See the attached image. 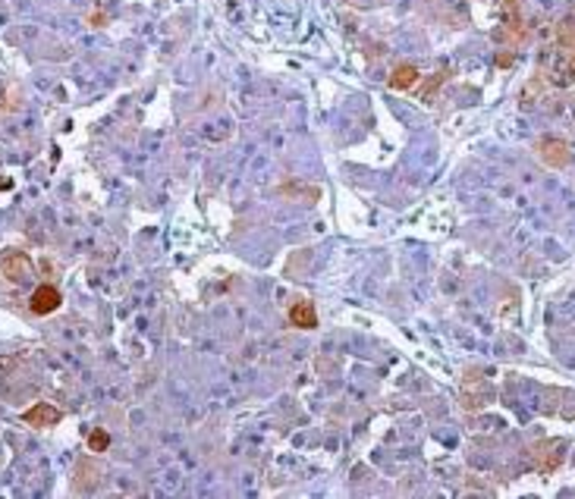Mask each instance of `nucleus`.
<instances>
[{
	"instance_id": "4",
	"label": "nucleus",
	"mask_w": 575,
	"mask_h": 499,
	"mask_svg": "<svg viewBox=\"0 0 575 499\" xmlns=\"http://www.w3.org/2000/svg\"><path fill=\"white\" fill-rule=\"evenodd\" d=\"M290 321H292V327H302V330L318 327L315 305H311V302H296V305L290 308Z\"/></svg>"
},
{
	"instance_id": "6",
	"label": "nucleus",
	"mask_w": 575,
	"mask_h": 499,
	"mask_svg": "<svg viewBox=\"0 0 575 499\" xmlns=\"http://www.w3.org/2000/svg\"><path fill=\"white\" fill-rule=\"evenodd\" d=\"M541 158L547 160V164H553V167H562L569 160V148L562 145V141H556V139H547V141H541Z\"/></svg>"
},
{
	"instance_id": "1",
	"label": "nucleus",
	"mask_w": 575,
	"mask_h": 499,
	"mask_svg": "<svg viewBox=\"0 0 575 499\" xmlns=\"http://www.w3.org/2000/svg\"><path fill=\"white\" fill-rule=\"evenodd\" d=\"M0 270H3V277H7V279H13V283H22V279L29 277V270H32V261H29L26 252L7 248V252L0 254Z\"/></svg>"
},
{
	"instance_id": "3",
	"label": "nucleus",
	"mask_w": 575,
	"mask_h": 499,
	"mask_svg": "<svg viewBox=\"0 0 575 499\" xmlns=\"http://www.w3.org/2000/svg\"><path fill=\"white\" fill-rule=\"evenodd\" d=\"M22 421L32 424V427H54V424L60 421V411L54 408V405H47V402H38L29 411H22Z\"/></svg>"
},
{
	"instance_id": "2",
	"label": "nucleus",
	"mask_w": 575,
	"mask_h": 499,
	"mask_svg": "<svg viewBox=\"0 0 575 499\" xmlns=\"http://www.w3.org/2000/svg\"><path fill=\"white\" fill-rule=\"evenodd\" d=\"M60 292L54 289V286H38V289L32 292V302H29V308L35 311V314H51V311L60 308Z\"/></svg>"
},
{
	"instance_id": "5",
	"label": "nucleus",
	"mask_w": 575,
	"mask_h": 499,
	"mask_svg": "<svg viewBox=\"0 0 575 499\" xmlns=\"http://www.w3.org/2000/svg\"><path fill=\"white\" fill-rule=\"evenodd\" d=\"M418 79H421V72L415 70L412 63H399L396 70H393V76H390V89H415L418 85Z\"/></svg>"
},
{
	"instance_id": "7",
	"label": "nucleus",
	"mask_w": 575,
	"mask_h": 499,
	"mask_svg": "<svg viewBox=\"0 0 575 499\" xmlns=\"http://www.w3.org/2000/svg\"><path fill=\"white\" fill-rule=\"evenodd\" d=\"M107 446H110V436L104 433V430H91L89 433V449L91 452H104Z\"/></svg>"
}]
</instances>
